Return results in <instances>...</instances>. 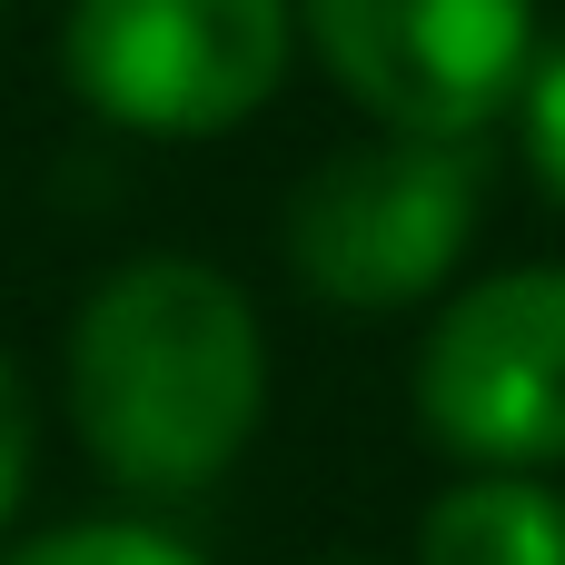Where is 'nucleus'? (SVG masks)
Segmentation results:
<instances>
[{"label":"nucleus","mask_w":565,"mask_h":565,"mask_svg":"<svg viewBox=\"0 0 565 565\" xmlns=\"http://www.w3.org/2000/svg\"><path fill=\"white\" fill-rule=\"evenodd\" d=\"M338 565H358V556H338Z\"/></svg>","instance_id":"nucleus-10"},{"label":"nucleus","mask_w":565,"mask_h":565,"mask_svg":"<svg viewBox=\"0 0 565 565\" xmlns=\"http://www.w3.org/2000/svg\"><path fill=\"white\" fill-rule=\"evenodd\" d=\"M0 565H199V556L159 526H60V536H40Z\"/></svg>","instance_id":"nucleus-7"},{"label":"nucleus","mask_w":565,"mask_h":565,"mask_svg":"<svg viewBox=\"0 0 565 565\" xmlns=\"http://www.w3.org/2000/svg\"><path fill=\"white\" fill-rule=\"evenodd\" d=\"M288 0H70L60 70L119 129L209 139L288 79Z\"/></svg>","instance_id":"nucleus-2"},{"label":"nucleus","mask_w":565,"mask_h":565,"mask_svg":"<svg viewBox=\"0 0 565 565\" xmlns=\"http://www.w3.org/2000/svg\"><path fill=\"white\" fill-rule=\"evenodd\" d=\"M308 40L328 79L397 139L467 149V129L526 99L536 0H308Z\"/></svg>","instance_id":"nucleus-4"},{"label":"nucleus","mask_w":565,"mask_h":565,"mask_svg":"<svg viewBox=\"0 0 565 565\" xmlns=\"http://www.w3.org/2000/svg\"><path fill=\"white\" fill-rule=\"evenodd\" d=\"M417 417L477 477L565 467V268H507L427 328Z\"/></svg>","instance_id":"nucleus-5"},{"label":"nucleus","mask_w":565,"mask_h":565,"mask_svg":"<svg viewBox=\"0 0 565 565\" xmlns=\"http://www.w3.org/2000/svg\"><path fill=\"white\" fill-rule=\"evenodd\" d=\"M526 159H536V179L565 199V50L546 70H526Z\"/></svg>","instance_id":"nucleus-8"},{"label":"nucleus","mask_w":565,"mask_h":565,"mask_svg":"<svg viewBox=\"0 0 565 565\" xmlns=\"http://www.w3.org/2000/svg\"><path fill=\"white\" fill-rule=\"evenodd\" d=\"M417 565H565V497L536 477H467L427 507Z\"/></svg>","instance_id":"nucleus-6"},{"label":"nucleus","mask_w":565,"mask_h":565,"mask_svg":"<svg viewBox=\"0 0 565 565\" xmlns=\"http://www.w3.org/2000/svg\"><path fill=\"white\" fill-rule=\"evenodd\" d=\"M268 407V348L248 298L199 258H139L89 288L70 328L79 447L129 497H199L238 467Z\"/></svg>","instance_id":"nucleus-1"},{"label":"nucleus","mask_w":565,"mask_h":565,"mask_svg":"<svg viewBox=\"0 0 565 565\" xmlns=\"http://www.w3.org/2000/svg\"><path fill=\"white\" fill-rule=\"evenodd\" d=\"M477 238V159L447 139L338 149L288 199V258L328 308H407Z\"/></svg>","instance_id":"nucleus-3"},{"label":"nucleus","mask_w":565,"mask_h":565,"mask_svg":"<svg viewBox=\"0 0 565 565\" xmlns=\"http://www.w3.org/2000/svg\"><path fill=\"white\" fill-rule=\"evenodd\" d=\"M20 497H30V387L0 358V526L20 516Z\"/></svg>","instance_id":"nucleus-9"}]
</instances>
